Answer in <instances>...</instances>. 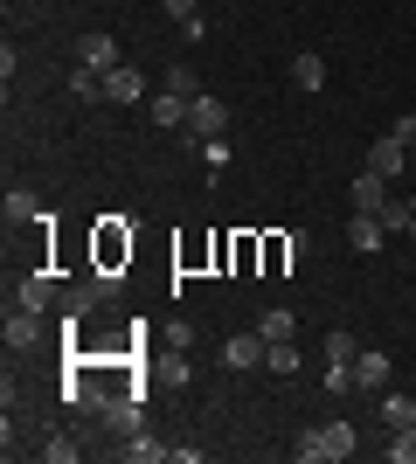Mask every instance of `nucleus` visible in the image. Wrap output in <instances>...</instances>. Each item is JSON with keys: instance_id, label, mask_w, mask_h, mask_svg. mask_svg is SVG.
I'll return each instance as SVG.
<instances>
[{"instance_id": "nucleus-13", "label": "nucleus", "mask_w": 416, "mask_h": 464, "mask_svg": "<svg viewBox=\"0 0 416 464\" xmlns=\"http://www.w3.org/2000/svg\"><path fill=\"white\" fill-rule=\"evenodd\" d=\"M229 271H237V277H257L264 271V236H250V229L229 236Z\"/></svg>"}, {"instance_id": "nucleus-23", "label": "nucleus", "mask_w": 416, "mask_h": 464, "mask_svg": "<svg viewBox=\"0 0 416 464\" xmlns=\"http://www.w3.org/2000/svg\"><path fill=\"white\" fill-rule=\"evenodd\" d=\"M382 423H389V430L416 423V395H382Z\"/></svg>"}, {"instance_id": "nucleus-20", "label": "nucleus", "mask_w": 416, "mask_h": 464, "mask_svg": "<svg viewBox=\"0 0 416 464\" xmlns=\"http://www.w3.org/2000/svg\"><path fill=\"white\" fill-rule=\"evenodd\" d=\"M382 458H389V464H416V423L389 430V444H382Z\"/></svg>"}, {"instance_id": "nucleus-22", "label": "nucleus", "mask_w": 416, "mask_h": 464, "mask_svg": "<svg viewBox=\"0 0 416 464\" xmlns=\"http://www.w3.org/2000/svg\"><path fill=\"white\" fill-rule=\"evenodd\" d=\"M354 353H361L354 333H326V368H354Z\"/></svg>"}, {"instance_id": "nucleus-10", "label": "nucleus", "mask_w": 416, "mask_h": 464, "mask_svg": "<svg viewBox=\"0 0 416 464\" xmlns=\"http://www.w3.org/2000/svg\"><path fill=\"white\" fill-rule=\"evenodd\" d=\"M382 243H389V229H382V215H347V250H361V256H375Z\"/></svg>"}, {"instance_id": "nucleus-11", "label": "nucleus", "mask_w": 416, "mask_h": 464, "mask_svg": "<svg viewBox=\"0 0 416 464\" xmlns=\"http://www.w3.org/2000/svg\"><path fill=\"white\" fill-rule=\"evenodd\" d=\"M104 97L111 104H146V77H139L132 63H119V70H104Z\"/></svg>"}, {"instance_id": "nucleus-3", "label": "nucleus", "mask_w": 416, "mask_h": 464, "mask_svg": "<svg viewBox=\"0 0 416 464\" xmlns=\"http://www.w3.org/2000/svg\"><path fill=\"white\" fill-rule=\"evenodd\" d=\"M180 132L195 139V146H208V139H229V104H222V97H188V125H180Z\"/></svg>"}, {"instance_id": "nucleus-28", "label": "nucleus", "mask_w": 416, "mask_h": 464, "mask_svg": "<svg viewBox=\"0 0 416 464\" xmlns=\"http://www.w3.org/2000/svg\"><path fill=\"white\" fill-rule=\"evenodd\" d=\"M396 139H410V146H416V118H410V111L396 118Z\"/></svg>"}, {"instance_id": "nucleus-8", "label": "nucleus", "mask_w": 416, "mask_h": 464, "mask_svg": "<svg viewBox=\"0 0 416 464\" xmlns=\"http://www.w3.org/2000/svg\"><path fill=\"white\" fill-rule=\"evenodd\" d=\"M264 353H271V340H264V333H229V340H222V361H229V374L264 368Z\"/></svg>"}, {"instance_id": "nucleus-6", "label": "nucleus", "mask_w": 416, "mask_h": 464, "mask_svg": "<svg viewBox=\"0 0 416 464\" xmlns=\"http://www.w3.org/2000/svg\"><path fill=\"white\" fill-rule=\"evenodd\" d=\"M70 63H83V70H98V77H104V70H119V42L104 35V28H91V35L70 42Z\"/></svg>"}, {"instance_id": "nucleus-25", "label": "nucleus", "mask_w": 416, "mask_h": 464, "mask_svg": "<svg viewBox=\"0 0 416 464\" xmlns=\"http://www.w3.org/2000/svg\"><path fill=\"white\" fill-rule=\"evenodd\" d=\"M264 368H271V374H298V347H292V340H271Z\"/></svg>"}, {"instance_id": "nucleus-1", "label": "nucleus", "mask_w": 416, "mask_h": 464, "mask_svg": "<svg viewBox=\"0 0 416 464\" xmlns=\"http://www.w3.org/2000/svg\"><path fill=\"white\" fill-rule=\"evenodd\" d=\"M125 264H132V222H125V215H104L98 229H91V271L119 277Z\"/></svg>"}, {"instance_id": "nucleus-14", "label": "nucleus", "mask_w": 416, "mask_h": 464, "mask_svg": "<svg viewBox=\"0 0 416 464\" xmlns=\"http://www.w3.org/2000/svg\"><path fill=\"white\" fill-rule=\"evenodd\" d=\"M146 118H153L160 132H180V125H188V97H174V91L146 97Z\"/></svg>"}, {"instance_id": "nucleus-5", "label": "nucleus", "mask_w": 416, "mask_h": 464, "mask_svg": "<svg viewBox=\"0 0 416 464\" xmlns=\"http://www.w3.org/2000/svg\"><path fill=\"white\" fill-rule=\"evenodd\" d=\"M368 167H375L382 180H402V167H416V146H410V139H396V132H382L375 146H368Z\"/></svg>"}, {"instance_id": "nucleus-26", "label": "nucleus", "mask_w": 416, "mask_h": 464, "mask_svg": "<svg viewBox=\"0 0 416 464\" xmlns=\"http://www.w3.org/2000/svg\"><path fill=\"white\" fill-rule=\"evenodd\" d=\"M42 458L49 464H77V444H70V437H42Z\"/></svg>"}, {"instance_id": "nucleus-4", "label": "nucleus", "mask_w": 416, "mask_h": 464, "mask_svg": "<svg viewBox=\"0 0 416 464\" xmlns=\"http://www.w3.org/2000/svg\"><path fill=\"white\" fill-rule=\"evenodd\" d=\"M98 416L119 430V437H132V430H146V395H139V388H125V395H104Z\"/></svg>"}, {"instance_id": "nucleus-29", "label": "nucleus", "mask_w": 416, "mask_h": 464, "mask_svg": "<svg viewBox=\"0 0 416 464\" xmlns=\"http://www.w3.org/2000/svg\"><path fill=\"white\" fill-rule=\"evenodd\" d=\"M402 236H410V243H416V208H410V229H402Z\"/></svg>"}, {"instance_id": "nucleus-18", "label": "nucleus", "mask_w": 416, "mask_h": 464, "mask_svg": "<svg viewBox=\"0 0 416 464\" xmlns=\"http://www.w3.org/2000/svg\"><path fill=\"white\" fill-rule=\"evenodd\" d=\"M0 215H7L15 229H21V222H42V201H35V188H7V208H0Z\"/></svg>"}, {"instance_id": "nucleus-9", "label": "nucleus", "mask_w": 416, "mask_h": 464, "mask_svg": "<svg viewBox=\"0 0 416 464\" xmlns=\"http://www.w3.org/2000/svg\"><path fill=\"white\" fill-rule=\"evenodd\" d=\"M347 374H354V388L382 395V388H389V374H396V361H389L382 347H361V353H354V368H347Z\"/></svg>"}, {"instance_id": "nucleus-17", "label": "nucleus", "mask_w": 416, "mask_h": 464, "mask_svg": "<svg viewBox=\"0 0 416 464\" xmlns=\"http://www.w3.org/2000/svg\"><path fill=\"white\" fill-rule=\"evenodd\" d=\"M125 458H132V464H167V458H174V444H160V437L132 430V437H125Z\"/></svg>"}, {"instance_id": "nucleus-24", "label": "nucleus", "mask_w": 416, "mask_h": 464, "mask_svg": "<svg viewBox=\"0 0 416 464\" xmlns=\"http://www.w3.org/2000/svg\"><path fill=\"white\" fill-rule=\"evenodd\" d=\"M167 91H174V97H201V77H195V63H174V70H167Z\"/></svg>"}, {"instance_id": "nucleus-21", "label": "nucleus", "mask_w": 416, "mask_h": 464, "mask_svg": "<svg viewBox=\"0 0 416 464\" xmlns=\"http://www.w3.org/2000/svg\"><path fill=\"white\" fill-rule=\"evenodd\" d=\"M257 333H264V340H292V333H298L292 305H271V312H264V319H257Z\"/></svg>"}, {"instance_id": "nucleus-12", "label": "nucleus", "mask_w": 416, "mask_h": 464, "mask_svg": "<svg viewBox=\"0 0 416 464\" xmlns=\"http://www.w3.org/2000/svg\"><path fill=\"white\" fill-rule=\"evenodd\" d=\"M389 194H396V180H382L375 167H361V174H354V208H361V215H382V201H389Z\"/></svg>"}, {"instance_id": "nucleus-15", "label": "nucleus", "mask_w": 416, "mask_h": 464, "mask_svg": "<svg viewBox=\"0 0 416 464\" xmlns=\"http://www.w3.org/2000/svg\"><path fill=\"white\" fill-rule=\"evenodd\" d=\"M35 340H42V312L15 305V312H7V347H15V353H28Z\"/></svg>"}, {"instance_id": "nucleus-27", "label": "nucleus", "mask_w": 416, "mask_h": 464, "mask_svg": "<svg viewBox=\"0 0 416 464\" xmlns=\"http://www.w3.org/2000/svg\"><path fill=\"white\" fill-rule=\"evenodd\" d=\"M160 7H167L174 21H195V14H201V0H160Z\"/></svg>"}, {"instance_id": "nucleus-2", "label": "nucleus", "mask_w": 416, "mask_h": 464, "mask_svg": "<svg viewBox=\"0 0 416 464\" xmlns=\"http://www.w3.org/2000/svg\"><path fill=\"white\" fill-rule=\"evenodd\" d=\"M354 423H319V430H305V437H298V458L305 464H347L354 458Z\"/></svg>"}, {"instance_id": "nucleus-16", "label": "nucleus", "mask_w": 416, "mask_h": 464, "mask_svg": "<svg viewBox=\"0 0 416 464\" xmlns=\"http://www.w3.org/2000/svg\"><path fill=\"white\" fill-rule=\"evenodd\" d=\"M292 83H298L305 97H313V91H326V56H313V49H298V56H292Z\"/></svg>"}, {"instance_id": "nucleus-7", "label": "nucleus", "mask_w": 416, "mask_h": 464, "mask_svg": "<svg viewBox=\"0 0 416 464\" xmlns=\"http://www.w3.org/2000/svg\"><path fill=\"white\" fill-rule=\"evenodd\" d=\"M15 305H28V312H63V285L49 271H28L15 285Z\"/></svg>"}, {"instance_id": "nucleus-19", "label": "nucleus", "mask_w": 416, "mask_h": 464, "mask_svg": "<svg viewBox=\"0 0 416 464\" xmlns=\"http://www.w3.org/2000/svg\"><path fill=\"white\" fill-rule=\"evenodd\" d=\"M70 97H77V104H98L104 77H98V70H83V63H70Z\"/></svg>"}]
</instances>
